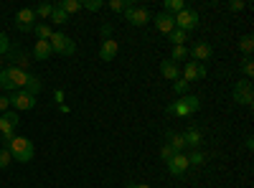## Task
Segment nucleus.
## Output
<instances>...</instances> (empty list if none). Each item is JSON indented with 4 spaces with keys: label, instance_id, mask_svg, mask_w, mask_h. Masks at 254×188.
Instances as JSON below:
<instances>
[{
    "label": "nucleus",
    "instance_id": "f257e3e1",
    "mask_svg": "<svg viewBox=\"0 0 254 188\" xmlns=\"http://www.w3.org/2000/svg\"><path fill=\"white\" fill-rule=\"evenodd\" d=\"M3 148H8L10 150V155H13V160H18V163H31L33 160V155H36V150H33V142L28 140V137H13L10 142H5Z\"/></svg>",
    "mask_w": 254,
    "mask_h": 188
},
{
    "label": "nucleus",
    "instance_id": "f03ea898",
    "mask_svg": "<svg viewBox=\"0 0 254 188\" xmlns=\"http://www.w3.org/2000/svg\"><path fill=\"white\" fill-rule=\"evenodd\" d=\"M198 110H201V99L193 97V94H186L178 102H173V104H168V107H165V112L173 115V117H190Z\"/></svg>",
    "mask_w": 254,
    "mask_h": 188
},
{
    "label": "nucleus",
    "instance_id": "7ed1b4c3",
    "mask_svg": "<svg viewBox=\"0 0 254 188\" xmlns=\"http://www.w3.org/2000/svg\"><path fill=\"white\" fill-rule=\"evenodd\" d=\"M26 79H28V71L26 69L8 66V69L0 71V87L8 89V92H15V89H23L26 87Z\"/></svg>",
    "mask_w": 254,
    "mask_h": 188
},
{
    "label": "nucleus",
    "instance_id": "20e7f679",
    "mask_svg": "<svg viewBox=\"0 0 254 188\" xmlns=\"http://www.w3.org/2000/svg\"><path fill=\"white\" fill-rule=\"evenodd\" d=\"M49 44H51V51H54V54H61V56H71V54L76 51V44H74L66 33H51Z\"/></svg>",
    "mask_w": 254,
    "mask_h": 188
},
{
    "label": "nucleus",
    "instance_id": "39448f33",
    "mask_svg": "<svg viewBox=\"0 0 254 188\" xmlns=\"http://www.w3.org/2000/svg\"><path fill=\"white\" fill-rule=\"evenodd\" d=\"M125 15H127V20H130L132 26H145L147 20H153L150 10H147V8H142V5H135L132 0H127V8H125Z\"/></svg>",
    "mask_w": 254,
    "mask_h": 188
},
{
    "label": "nucleus",
    "instance_id": "423d86ee",
    "mask_svg": "<svg viewBox=\"0 0 254 188\" xmlns=\"http://www.w3.org/2000/svg\"><path fill=\"white\" fill-rule=\"evenodd\" d=\"M8 102H10V107H13L15 112H26V110H33V107H36V97L28 94V92H23V89H15V92L8 97Z\"/></svg>",
    "mask_w": 254,
    "mask_h": 188
},
{
    "label": "nucleus",
    "instance_id": "0eeeda50",
    "mask_svg": "<svg viewBox=\"0 0 254 188\" xmlns=\"http://www.w3.org/2000/svg\"><path fill=\"white\" fill-rule=\"evenodd\" d=\"M198 10H193V8H186V10H181L178 15H176V28H181V31H193V28H198Z\"/></svg>",
    "mask_w": 254,
    "mask_h": 188
},
{
    "label": "nucleus",
    "instance_id": "6e6552de",
    "mask_svg": "<svg viewBox=\"0 0 254 188\" xmlns=\"http://www.w3.org/2000/svg\"><path fill=\"white\" fill-rule=\"evenodd\" d=\"M15 125H18V112L15 110L3 112V117H0V135H3L5 142H10L15 137Z\"/></svg>",
    "mask_w": 254,
    "mask_h": 188
},
{
    "label": "nucleus",
    "instance_id": "1a4fd4ad",
    "mask_svg": "<svg viewBox=\"0 0 254 188\" xmlns=\"http://www.w3.org/2000/svg\"><path fill=\"white\" fill-rule=\"evenodd\" d=\"M234 102H239V104H252L254 102V89H252V81L249 79H244V81H237L234 84Z\"/></svg>",
    "mask_w": 254,
    "mask_h": 188
},
{
    "label": "nucleus",
    "instance_id": "9d476101",
    "mask_svg": "<svg viewBox=\"0 0 254 188\" xmlns=\"http://www.w3.org/2000/svg\"><path fill=\"white\" fill-rule=\"evenodd\" d=\"M203 76H206V66L198 64V61H188L186 69H183V79L188 81V84H196V81L203 79Z\"/></svg>",
    "mask_w": 254,
    "mask_h": 188
},
{
    "label": "nucleus",
    "instance_id": "9b49d317",
    "mask_svg": "<svg viewBox=\"0 0 254 188\" xmlns=\"http://www.w3.org/2000/svg\"><path fill=\"white\" fill-rule=\"evenodd\" d=\"M33 20H36V13H33V8H20L18 13H15V26L20 28V31H33Z\"/></svg>",
    "mask_w": 254,
    "mask_h": 188
},
{
    "label": "nucleus",
    "instance_id": "f8f14e48",
    "mask_svg": "<svg viewBox=\"0 0 254 188\" xmlns=\"http://www.w3.org/2000/svg\"><path fill=\"white\" fill-rule=\"evenodd\" d=\"M188 168H190V165H188V158H186L183 153H176L171 160H168V171H171L173 176H178V178H181V176H186V171H188Z\"/></svg>",
    "mask_w": 254,
    "mask_h": 188
},
{
    "label": "nucleus",
    "instance_id": "ddd939ff",
    "mask_svg": "<svg viewBox=\"0 0 254 188\" xmlns=\"http://www.w3.org/2000/svg\"><path fill=\"white\" fill-rule=\"evenodd\" d=\"M211 54H214V49H211V44H206V41H198V44H193V49L188 51V56L193 59V61H208L211 59Z\"/></svg>",
    "mask_w": 254,
    "mask_h": 188
},
{
    "label": "nucleus",
    "instance_id": "4468645a",
    "mask_svg": "<svg viewBox=\"0 0 254 188\" xmlns=\"http://www.w3.org/2000/svg\"><path fill=\"white\" fill-rule=\"evenodd\" d=\"M153 23H155V28L160 31V33H171L173 28H176V18L173 15H168V13H158L155 18H153Z\"/></svg>",
    "mask_w": 254,
    "mask_h": 188
},
{
    "label": "nucleus",
    "instance_id": "2eb2a0df",
    "mask_svg": "<svg viewBox=\"0 0 254 188\" xmlns=\"http://www.w3.org/2000/svg\"><path fill=\"white\" fill-rule=\"evenodd\" d=\"M120 51V44H117V38H104V44L99 49V59L102 61H112Z\"/></svg>",
    "mask_w": 254,
    "mask_h": 188
},
{
    "label": "nucleus",
    "instance_id": "dca6fc26",
    "mask_svg": "<svg viewBox=\"0 0 254 188\" xmlns=\"http://www.w3.org/2000/svg\"><path fill=\"white\" fill-rule=\"evenodd\" d=\"M5 56H8V61H13V64H10V66H18V69H26V66L31 64V61H28V56H26L23 51H20L18 46H15V49L10 46Z\"/></svg>",
    "mask_w": 254,
    "mask_h": 188
},
{
    "label": "nucleus",
    "instance_id": "f3484780",
    "mask_svg": "<svg viewBox=\"0 0 254 188\" xmlns=\"http://www.w3.org/2000/svg\"><path fill=\"white\" fill-rule=\"evenodd\" d=\"M183 140H186V148L198 150V148H201V142H203V135H201V130H198V127H190V130H186V132H183Z\"/></svg>",
    "mask_w": 254,
    "mask_h": 188
},
{
    "label": "nucleus",
    "instance_id": "a211bd4d",
    "mask_svg": "<svg viewBox=\"0 0 254 188\" xmlns=\"http://www.w3.org/2000/svg\"><path fill=\"white\" fill-rule=\"evenodd\" d=\"M160 74H163L165 79L176 81V79H178V74H181V69H178V64H176V61L165 59V61H160Z\"/></svg>",
    "mask_w": 254,
    "mask_h": 188
},
{
    "label": "nucleus",
    "instance_id": "6ab92c4d",
    "mask_svg": "<svg viewBox=\"0 0 254 188\" xmlns=\"http://www.w3.org/2000/svg\"><path fill=\"white\" fill-rule=\"evenodd\" d=\"M51 54H54V51H51V44H49V41H36V46H33V56H36V59L46 61Z\"/></svg>",
    "mask_w": 254,
    "mask_h": 188
},
{
    "label": "nucleus",
    "instance_id": "aec40b11",
    "mask_svg": "<svg viewBox=\"0 0 254 188\" xmlns=\"http://www.w3.org/2000/svg\"><path fill=\"white\" fill-rule=\"evenodd\" d=\"M41 87H44V84H41V79L36 76V74H28V79H26V87H23V92H28V94H38L41 92Z\"/></svg>",
    "mask_w": 254,
    "mask_h": 188
},
{
    "label": "nucleus",
    "instance_id": "412c9836",
    "mask_svg": "<svg viewBox=\"0 0 254 188\" xmlns=\"http://www.w3.org/2000/svg\"><path fill=\"white\" fill-rule=\"evenodd\" d=\"M181 10H186V3H183V0H165V10L163 13H168V15H178Z\"/></svg>",
    "mask_w": 254,
    "mask_h": 188
},
{
    "label": "nucleus",
    "instance_id": "4be33fe9",
    "mask_svg": "<svg viewBox=\"0 0 254 188\" xmlns=\"http://www.w3.org/2000/svg\"><path fill=\"white\" fill-rule=\"evenodd\" d=\"M168 145H171L176 153H183V150H186V140H183V135H176V132H168Z\"/></svg>",
    "mask_w": 254,
    "mask_h": 188
},
{
    "label": "nucleus",
    "instance_id": "5701e85b",
    "mask_svg": "<svg viewBox=\"0 0 254 188\" xmlns=\"http://www.w3.org/2000/svg\"><path fill=\"white\" fill-rule=\"evenodd\" d=\"M33 33H36V41H49L54 31L49 23H38V26H33Z\"/></svg>",
    "mask_w": 254,
    "mask_h": 188
},
{
    "label": "nucleus",
    "instance_id": "b1692460",
    "mask_svg": "<svg viewBox=\"0 0 254 188\" xmlns=\"http://www.w3.org/2000/svg\"><path fill=\"white\" fill-rule=\"evenodd\" d=\"M59 8L66 13V15H71V13H79L81 10V3H79V0H61Z\"/></svg>",
    "mask_w": 254,
    "mask_h": 188
},
{
    "label": "nucleus",
    "instance_id": "393cba45",
    "mask_svg": "<svg viewBox=\"0 0 254 188\" xmlns=\"http://www.w3.org/2000/svg\"><path fill=\"white\" fill-rule=\"evenodd\" d=\"M186 31H181V28H173L171 33H168V41H171L173 46H183V41H186Z\"/></svg>",
    "mask_w": 254,
    "mask_h": 188
},
{
    "label": "nucleus",
    "instance_id": "a878e982",
    "mask_svg": "<svg viewBox=\"0 0 254 188\" xmlns=\"http://www.w3.org/2000/svg\"><path fill=\"white\" fill-rule=\"evenodd\" d=\"M239 49H242V51L247 54V59H249V54L254 51V38H252V36H242V38H239Z\"/></svg>",
    "mask_w": 254,
    "mask_h": 188
},
{
    "label": "nucleus",
    "instance_id": "bb28decb",
    "mask_svg": "<svg viewBox=\"0 0 254 188\" xmlns=\"http://www.w3.org/2000/svg\"><path fill=\"white\" fill-rule=\"evenodd\" d=\"M49 20H56V23H69V15L64 13L61 8H59V3L54 5V10H51V18Z\"/></svg>",
    "mask_w": 254,
    "mask_h": 188
},
{
    "label": "nucleus",
    "instance_id": "cd10ccee",
    "mask_svg": "<svg viewBox=\"0 0 254 188\" xmlns=\"http://www.w3.org/2000/svg\"><path fill=\"white\" fill-rule=\"evenodd\" d=\"M51 10H54V5H51V3H41L38 8H33L36 18H51Z\"/></svg>",
    "mask_w": 254,
    "mask_h": 188
},
{
    "label": "nucleus",
    "instance_id": "c85d7f7f",
    "mask_svg": "<svg viewBox=\"0 0 254 188\" xmlns=\"http://www.w3.org/2000/svg\"><path fill=\"white\" fill-rule=\"evenodd\" d=\"M186 59H188V49L186 46H173L171 61H176V64H178V61H186Z\"/></svg>",
    "mask_w": 254,
    "mask_h": 188
},
{
    "label": "nucleus",
    "instance_id": "c756f323",
    "mask_svg": "<svg viewBox=\"0 0 254 188\" xmlns=\"http://www.w3.org/2000/svg\"><path fill=\"white\" fill-rule=\"evenodd\" d=\"M188 87H190V84H188V81H186V79H181V76H178V79L173 81V92H176L178 97H183V94L188 92Z\"/></svg>",
    "mask_w": 254,
    "mask_h": 188
},
{
    "label": "nucleus",
    "instance_id": "7c9ffc66",
    "mask_svg": "<svg viewBox=\"0 0 254 188\" xmlns=\"http://www.w3.org/2000/svg\"><path fill=\"white\" fill-rule=\"evenodd\" d=\"M10 163H13V155H10V150H8V148H0V171H3V168H8Z\"/></svg>",
    "mask_w": 254,
    "mask_h": 188
},
{
    "label": "nucleus",
    "instance_id": "2f4dec72",
    "mask_svg": "<svg viewBox=\"0 0 254 188\" xmlns=\"http://www.w3.org/2000/svg\"><path fill=\"white\" fill-rule=\"evenodd\" d=\"M186 158H188V165H196V168H198V165H203V153H198V150H193V153L186 155Z\"/></svg>",
    "mask_w": 254,
    "mask_h": 188
},
{
    "label": "nucleus",
    "instance_id": "473e14b6",
    "mask_svg": "<svg viewBox=\"0 0 254 188\" xmlns=\"http://www.w3.org/2000/svg\"><path fill=\"white\" fill-rule=\"evenodd\" d=\"M8 49H10V41H8V36H5L3 31H0V56H5Z\"/></svg>",
    "mask_w": 254,
    "mask_h": 188
},
{
    "label": "nucleus",
    "instance_id": "72a5a7b5",
    "mask_svg": "<svg viewBox=\"0 0 254 188\" xmlns=\"http://www.w3.org/2000/svg\"><path fill=\"white\" fill-rule=\"evenodd\" d=\"M173 155H176V150L171 148V145H163V148H160V158H163L165 163H168V160H171Z\"/></svg>",
    "mask_w": 254,
    "mask_h": 188
},
{
    "label": "nucleus",
    "instance_id": "f704fd0d",
    "mask_svg": "<svg viewBox=\"0 0 254 188\" xmlns=\"http://www.w3.org/2000/svg\"><path fill=\"white\" fill-rule=\"evenodd\" d=\"M102 5H104L102 0H87V3H81V8H87V10H94V13H97V10H99Z\"/></svg>",
    "mask_w": 254,
    "mask_h": 188
},
{
    "label": "nucleus",
    "instance_id": "c9c22d12",
    "mask_svg": "<svg viewBox=\"0 0 254 188\" xmlns=\"http://www.w3.org/2000/svg\"><path fill=\"white\" fill-rule=\"evenodd\" d=\"M110 8H112L115 13H120V10L127 8V0H110Z\"/></svg>",
    "mask_w": 254,
    "mask_h": 188
},
{
    "label": "nucleus",
    "instance_id": "e433bc0d",
    "mask_svg": "<svg viewBox=\"0 0 254 188\" xmlns=\"http://www.w3.org/2000/svg\"><path fill=\"white\" fill-rule=\"evenodd\" d=\"M242 69H244L247 79H252V76H254V64H252V59H247V61H244V66H242Z\"/></svg>",
    "mask_w": 254,
    "mask_h": 188
},
{
    "label": "nucleus",
    "instance_id": "4c0bfd02",
    "mask_svg": "<svg viewBox=\"0 0 254 188\" xmlns=\"http://www.w3.org/2000/svg\"><path fill=\"white\" fill-rule=\"evenodd\" d=\"M229 10H244V3H242V0H231V3H229Z\"/></svg>",
    "mask_w": 254,
    "mask_h": 188
},
{
    "label": "nucleus",
    "instance_id": "58836bf2",
    "mask_svg": "<svg viewBox=\"0 0 254 188\" xmlns=\"http://www.w3.org/2000/svg\"><path fill=\"white\" fill-rule=\"evenodd\" d=\"M8 107H10L8 97H0V115H3V112H8Z\"/></svg>",
    "mask_w": 254,
    "mask_h": 188
},
{
    "label": "nucleus",
    "instance_id": "ea45409f",
    "mask_svg": "<svg viewBox=\"0 0 254 188\" xmlns=\"http://www.w3.org/2000/svg\"><path fill=\"white\" fill-rule=\"evenodd\" d=\"M127 188H150L147 183H127Z\"/></svg>",
    "mask_w": 254,
    "mask_h": 188
},
{
    "label": "nucleus",
    "instance_id": "a19ab883",
    "mask_svg": "<svg viewBox=\"0 0 254 188\" xmlns=\"http://www.w3.org/2000/svg\"><path fill=\"white\" fill-rule=\"evenodd\" d=\"M110 31H112L110 26H102V36H104V38H110Z\"/></svg>",
    "mask_w": 254,
    "mask_h": 188
},
{
    "label": "nucleus",
    "instance_id": "79ce46f5",
    "mask_svg": "<svg viewBox=\"0 0 254 188\" xmlns=\"http://www.w3.org/2000/svg\"><path fill=\"white\" fill-rule=\"evenodd\" d=\"M0 71H3V56H0Z\"/></svg>",
    "mask_w": 254,
    "mask_h": 188
}]
</instances>
